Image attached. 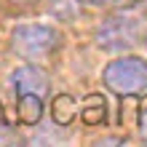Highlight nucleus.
Here are the masks:
<instances>
[{
    "instance_id": "1",
    "label": "nucleus",
    "mask_w": 147,
    "mask_h": 147,
    "mask_svg": "<svg viewBox=\"0 0 147 147\" xmlns=\"http://www.w3.org/2000/svg\"><path fill=\"white\" fill-rule=\"evenodd\" d=\"M59 32L48 24H19L11 32V48L27 62H43L59 51Z\"/></svg>"
},
{
    "instance_id": "2",
    "label": "nucleus",
    "mask_w": 147,
    "mask_h": 147,
    "mask_svg": "<svg viewBox=\"0 0 147 147\" xmlns=\"http://www.w3.org/2000/svg\"><path fill=\"white\" fill-rule=\"evenodd\" d=\"M102 80L118 96H136L147 88V62L142 56H120L105 67Z\"/></svg>"
},
{
    "instance_id": "3",
    "label": "nucleus",
    "mask_w": 147,
    "mask_h": 147,
    "mask_svg": "<svg viewBox=\"0 0 147 147\" xmlns=\"http://www.w3.org/2000/svg\"><path fill=\"white\" fill-rule=\"evenodd\" d=\"M144 19V16H142ZM142 19H136L134 11H123V13H115L99 27L96 32V40L102 48L107 51H120V48H131L134 43H139L142 35Z\"/></svg>"
},
{
    "instance_id": "4",
    "label": "nucleus",
    "mask_w": 147,
    "mask_h": 147,
    "mask_svg": "<svg viewBox=\"0 0 147 147\" xmlns=\"http://www.w3.org/2000/svg\"><path fill=\"white\" fill-rule=\"evenodd\" d=\"M11 86L16 94H38V96H46L51 91V78L35 64H24L11 75Z\"/></svg>"
},
{
    "instance_id": "5",
    "label": "nucleus",
    "mask_w": 147,
    "mask_h": 147,
    "mask_svg": "<svg viewBox=\"0 0 147 147\" xmlns=\"http://www.w3.org/2000/svg\"><path fill=\"white\" fill-rule=\"evenodd\" d=\"M16 118H19L22 126H38L43 118V96H38V94H19Z\"/></svg>"
},
{
    "instance_id": "6",
    "label": "nucleus",
    "mask_w": 147,
    "mask_h": 147,
    "mask_svg": "<svg viewBox=\"0 0 147 147\" xmlns=\"http://www.w3.org/2000/svg\"><path fill=\"white\" fill-rule=\"evenodd\" d=\"M80 118L86 126H105L107 123V102L102 94H91L86 96V102L80 105Z\"/></svg>"
},
{
    "instance_id": "7",
    "label": "nucleus",
    "mask_w": 147,
    "mask_h": 147,
    "mask_svg": "<svg viewBox=\"0 0 147 147\" xmlns=\"http://www.w3.org/2000/svg\"><path fill=\"white\" fill-rule=\"evenodd\" d=\"M75 115H78V105H75V99L70 94L54 96V102H51V118H54L56 126H70L75 120Z\"/></svg>"
},
{
    "instance_id": "8",
    "label": "nucleus",
    "mask_w": 147,
    "mask_h": 147,
    "mask_svg": "<svg viewBox=\"0 0 147 147\" xmlns=\"http://www.w3.org/2000/svg\"><path fill=\"white\" fill-rule=\"evenodd\" d=\"M139 128H142V134H147V96L139 99Z\"/></svg>"
},
{
    "instance_id": "9",
    "label": "nucleus",
    "mask_w": 147,
    "mask_h": 147,
    "mask_svg": "<svg viewBox=\"0 0 147 147\" xmlns=\"http://www.w3.org/2000/svg\"><path fill=\"white\" fill-rule=\"evenodd\" d=\"M8 142H16V134L5 123H0V144H8Z\"/></svg>"
},
{
    "instance_id": "10",
    "label": "nucleus",
    "mask_w": 147,
    "mask_h": 147,
    "mask_svg": "<svg viewBox=\"0 0 147 147\" xmlns=\"http://www.w3.org/2000/svg\"><path fill=\"white\" fill-rule=\"evenodd\" d=\"M80 3H86V5H112L118 0H80Z\"/></svg>"
},
{
    "instance_id": "11",
    "label": "nucleus",
    "mask_w": 147,
    "mask_h": 147,
    "mask_svg": "<svg viewBox=\"0 0 147 147\" xmlns=\"http://www.w3.org/2000/svg\"><path fill=\"white\" fill-rule=\"evenodd\" d=\"M11 3H19V5H30V3H38V0H11Z\"/></svg>"
}]
</instances>
